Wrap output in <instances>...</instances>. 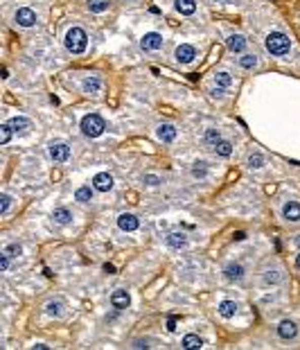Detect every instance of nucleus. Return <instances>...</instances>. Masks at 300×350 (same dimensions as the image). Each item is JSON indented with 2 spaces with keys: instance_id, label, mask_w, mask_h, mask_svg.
Returning a JSON list of instances; mask_svg holds the SVG:
<instances>
[{
  "instance_id": "f257e3e1",
  "label": "nucleus",
  "mask_w": 300,
  "mask_h": 350,
  "mask_svg": "<svg viewBox=\"0 0 300 350\" xmlns=\"http://www.w3.org/2000/svg\"><path fill=\"white\" fill-rule=\"evenodd\" d=\"M63 46H66V50L70 54H84V52H86V46H88L86 29L70 27L66 32V39H63Z\"/></svg>"
},
{
  "instance_id": "f03ea898",
  "label": "nucleus",
  "mask_w": 300,
  "mask_h": 350,
  "mask_svg": "<svg viewBox=\"0 0 300 350\" xmlns=\"http://www.w3.org/2000/svg\"><path fill=\"white\" fill-rule=\"evenodd\" d=\"M264 48H267L269 54H273V57H284V54H289V50H291V39L282 32H271L267 39H264Z\"/></svg>"
},
{
  "instance_id": "7ed1b4c3",
  "label": "nucleus",
  "mask_w": 300,
  "mask_h": 350,
  "mask_svg": "<svg viewBox=\"0 0 300 350\" xmlns=\"http://www.w3.org/2000/svg\"><path fill=\"white\" fill-rule=\"evenodd\" d=\"M104 129H106V122L97 113H88V116L82 118V133L86 138H99L104 133Z\"/></svg>"
},
{
  "instance_id": "20e7f679",
  "label": "nucleus",
  "mask_w": 300,
  "mask_h": 350,
  "mask_svg": "<svg viewBox=\"0 0 300 350\" xmlns=\"http://www.w3.org/2000/svg\"><path fill=\"white\" fill-rule=\"evenodd\" d=\"M223 278H226L228 283H242V280L246 278V267H244L242 262H228L226 267H223Z\"/></svg>"
},
{
  "instance_id": "39448f33",
  "label": "nucleus",
  "mask_w": 300,
  "mask_h": 350,
  "mask_svg": "<svg viewBox=\"0 0 300 350\" xmlns=\"http://www.w3.org/2000/svg\"><path fill=\"white\" fill-rule=\"evenodd\" d=\"M140 48L144 52H156V50L163 48V37L158 32H147L142 39H140Z\"/></svg>"
},
{
  "instance_id": "423d86ee",
  "label": "nucleus",
  "mask_w": 300,
  "mask_h": 350,
  "mask_svg": "<svg viewBox=\"0 0 300 350\" xmlns=\"http://www.w3.org/2000/svg\"><path fill=\"white\" fill-rule=\"evenodd\" d=\"M48 156L52 158L54 163H63V161H68L70 158V147L66 143H52L48 147Z\"/></svg>"
},
{
  "instance_id": "0eeeda50",
  "label": "nucleus",
  "mask_w": 300,
  "mask_h": 350,
  "mask_svg": "<svg viewBox=\"0 0 300 350\" xmlns=\"http://www.w3.org/2000/svg\"><path fill=\"white\" fill-rule=\"evenodd\" d=\"M174 57H176L178 63H192L197 59V48L190 46V43H181L176 48V52H174Z\"/></svg>"
},
{
  "instance_id": "6e6552de",
  "label": "nucleus",
  "mask_w": 300,
  "mask_h": 350,
  "mask_svg": "<svg viewBox=\"0 0 300 350\" xmlns=\"http://www.w3.org/2000/svg\"><path fill=\"white\" fill-rule=\"evenodd\" d=\"M118 226H120V231H124V233H133V231H138L140 219L131 213H122L118 217Z\"/></svg>"
},
{
  "instance_id": "1a4fd4ad",
  "label": "nucleus",
  "mask_w": 300,
  "mask_h": 350,
  "mask_svg": "<svg viewBox=\"0 0 300 350\" xmlns=\"http://www.w3.org/2000/svg\"><path fill=\"white\" fill-rule=\"evenodd\" d=\"M176 133H178L176 127L169 122H163L156 127V138L161 140V143H174V140H176Z\"/></svg>"
},
{
  "instance_id": "9d476101",
  "label": "nucleus",
  "mask_w": 300,
  "mask_h": 350,
  "mask_svg": "<svg viewBox=\"0 0 300 350\" xmlns=\"http://www.w3.org/2000/svg\"><path fill=\"white\" fill-rule=\"evenodd\" d=\"M14 21L21 25V27H34V25H36V14H34L29 7H23V9H18L16 12Z\"/></svg>"
},
{
  "instance_id": "9b49d317",
  "label": "nucleus",
  "mask_w": 300,
  "mask_h": 350,
  "mask_svg": "<svg viewBox=\"0 0 300 350\" xmlns=\"http://www.w3.org/2000/svg\"><path fill=\"white\" fill-rule=\"evenodd\" d=\"M298 334V326L293 321H289V319H284V321L278 323V337L284 339V341H289V339H296Z\"/></svg>"
},
{
  "instance_id": "f8f14e48",
  "label": "nucleus",
  "mask_w": 300,
  "mask_h": 350,
  "mask_svg": "<svg viewBox=\"0 0 300 350\" xmlns=\"http://www.w3.org/2000/svg\"><path fill=\"white\" fill-rule=\"evenodd\" d=\"M165 244H167L169 249H174V251H181V249L188 247V235L185 233H167V237H165Z\"/></svg>"
},
{
  "instance_id": "ddd939ff",
  "label": "nucleus",
  "mask_w": 300,
  "mask_h": 350,
  "mask_svg": "<svg viewBox=\"0 0 300 350\" xmlns=\"http://www.w3.org/2000/svg\"><path fill=\"white\" fill-rule=\"evenodd\" d=\"M93 188L97 190V192H108V190L113 188V177L108 172H99L93 177Z\"/></svg>"
},
{
  "instance_id": "4468645a",
  "label": "nucleus",
  "mask_w": 300,
  "mask_h": 350,
  "mask_svg": "<svg viewBox=\"0 0 300 350\" xmlns=\"http://www.w3.org/2000/svg\"><path fill=\"white\" fill-rule=\"evenodd\" d=\"M111 305L116 309H127L129 305H131V296H129L127 289H116V292L111 294Z\"/></svg>"
},
{
  "instance_id": "2eb2a0df",
  "label": "nucleus",
  "mask_w": 300,
  "mask_h": 350,
  "mask_svg": "<svg viewBox=\"0 0 300 350\" xmlns=\"http://www.w3.org/2000/svg\"><path fill=\"white\" fill-rule=\"evenodd\" d=\"M280 213H282V219H287V222H293V224L300 222V203L298 201H287Z\"/></svg>"
},
{
  "instance_id": "dca6fc26",
  "label": "nucleus",
  "mask_w": 300,
  "mask_h": 350,
  "mask_svg": "<svg viewBox=\"0 0 300 350\" xmlns=\"http://www.w3.org/2000/svg\"><path fill=\"white\" fill-rule=\"evenodd\" d=\"M82 88H84V93H88V95H99V93H102V88H104V84H102V79H99V77L91 75V77L84 79Z\"/></svg>"
},
{
  "instance_id": "f3484780",
  "label": "nucleus",
  "mask_w": 300,
  "mask_h": 350,
  "mask_svg": "<svg viewBox=\"0 0 300 350\" xmlns=\"http://www.w3.org/2000/svg\"><path fill=\"white\" fill-rule=\"evenodd\" d=\"M226 48L231 50V52H244V48H246V37H242V34H228Z\"/></svg>"
},
{
  "instance_id": "a211bd4d",
  "label": "nucleus",
  "mask_w": 300,
  "mask_h": 350,
  "mask_svg": "<svg viewBox=\"0 0 300 350\" xmlns=\"http://www.w3.org/2000/svg\"><path fill=\"white\" fill-rule=\"evenodd\" d=\"M174 7H176V12L183 14V16H192V14L197 12V3H194V0H174Z\"/></svg>"
},
{
  "instance_id": "6ab92c4d",
  "label": "nucleus",
  "mask_w": 300,
  "mask_h": 350,
  "mask_svg": "<svg viewBox=\"0 0 300 350\" xmlns=\"http://www.w3.org/2000/svg\"><path fill=\"white\" fill-rule=\"evenodd\" d=\"M52 219H54V224H59V226H66V224L72 222V213H70L68 208H54Z\"/></svg>"
},
{
  "instance_id": "aec40b11",
  "label": "nucleus",
  "mask_w": 300,
  "mask_h": 350,
  "mask_svg": "<svg viewBox=\"0 0 300 350\" xmlns=\"http://www.w3.org/2000/svg\"><path fill=\"white\" fill-rule=\"evenodd\" d=\"M63 312H66V303H63V301H50V303L46 305V314H48V317L61 319Z\"/></svg>"
},
{
  "instance_id": "412c9836",
  "label": "nucleus",
  "mask_w": 300,
  "mask_h": 350,
  "mask_svg": "<svg viewBox=\"0 0 300 350\" xmlns=\"http://www.w3.org/2000/svg\"><path fill=\"white\" fill-rule=\"evenodd\" d=\"M93 194H95V188H91V186H82V188H77V192H74V201H79V203H91V201H93Z\"/></svg>"
},
{
  "instance_id": "4be33fe9",
  "label": "nucleus",
  "mask_w": 300,
  "mask_h": 350,
  "mask_svg": "<svg viewBox=\"0 0 300 350\" xmlns=\"http://www.w3.org/2000/svg\"><path fill=\"white\" fill-rule=\"evenodd\" d=\"M219 314H221V317L223 319H233L235 317V314H237V303H235V301H221V303H219Z\"/></svg>"
},
{
  "instance_id": "5701e85b",
  "label": "nucleus",
  "mask_w": 300,
  "mask_h": 350,
  "mask_svg": "<svg viewBox=\"0 0 300 350\" xmlns=\"http://www.w3.org/2000/svg\"><path fill=\"white\" fill-rule=\"evenodd\" d=\"M9 127L18 133V131H27V129H32V122H29L25 116H14L12 120H9Z\"/></svg>"
},
{
  "instance_id": "b1692460",
  "label": "nucleus",
  "mask_w": 300,
  "mask_h": 350,
  "mask_svg": "<svg viewBox=\"0 0 300 350\" xmlns=\"http://www.w3.org/2000/svg\"><path fill=\"white\" fill-rule=\"evenodd\" d=\"M181 346L185 350H199V348H203V339L197 337V334H185L183 341H181Z\"/></svg>"
},
{
  "instance_id": "393cba45",
  "label": "nucleus",
  "mask_w": 300,
  "mask_h": 350,
  "mask_svg": "<svg viewBox=\"0 0 300 350\" xmlns=\"http://www.w3.org/2000/svg\"><path fill=\"white\" fill-rule=\"evenodd\" d=\"M214 154L221 158H228L233 154V143L231 140H219V143L214 145Z\"/></svg>"
},
{
  "instance_id": "a878e982",
  "label": "nucleus",
  "mask_w": 300,
  "mask_h": 350,
  "mask_svg": "<svg viewBox=\"0 0 300 350\" xmlns=\"http://www.w3.org/2000/svg\"><path fill=\"white\" fill-rule=\"evenodd\" d=\"M221 140V133H219V129H208L206 133H203V145L206 147H212L214 149V145Z\"/></svg>"
},
{
  "instance_id": "bb28decb",
  "label": "nucleus",
  "mask_w": 300,
  "mask_h": 350,
  "mask_svg": "<svg viewBox=\"0 0 300 350\" xmlns=\"http://www.w3.org/2000/svg\"><path fill=\"white\" fill-rule=\"evenodd\" d=\"M192 177L199 179V181H203V179H208V163L206 161H197L192 165Z\"/></svg>"
},
{
  "instance_id": "cd10ccee",
  "label": "nucleus",
  "mask_w": 300,
  "mask_h": 350,
  "mask_svg": "<svg viewBox=\"0 0 300 350\" xmlns=\"http://www.w3.org/2000/svg\"><path fill=\"white\" fill-rule=\"evenodd\" d=\"M214 84L221 88H228L233 84V77L231 73H226V70H219V73H214Z\"/></svg>"
},
{
  "instance_id": "c85d7f7f",
  "label": "nucleus",
  "mask_w": 300,
  "mask_h": 350,
  "mask_svg": "<svg viewBox=\"0 0 300 350\" xmlns=\"http://www.w3.org/2000/svg\"><path fill=\"white\" fill-rule=\"evenodd\" d=\"M239 66L244 70L257 68V54H242V57H239Z\"/></svg>"
},
{
  "instance_id": "c756f323",
  "label": "nucleus",
  "mask_w": 300,
  "mask_h": 350,
  "mask_svg": "<svg viewBox=\"0 0 300 350\" xmlns=\"http://www.w3.org/2000/svg\"><path fill=\"white\" fill-rule=\"evenodd\" d=\"M86 5L93 14H104L108 9V0H88Z\"/></svg>"
},
{
  "instance_id": "7c9ffc66",
  "label": "nucleus",
  "mask_w": 300,
  "mask_h": 350,
  "mask_svg": "<svg viewBox=\"0 0 300 350\" xmlns=\"http://www.w3.org/2000/svg\"><path fill=\"white\" fill-rule=\"evenodd\" d=\"M262 283L264 285H278V283H282V273H280V271H267L262 276Z\"/></svg>"
},
{
  "instance_id": "2f4dec72",
  "label": "nucleus",
  "mask_w": 300,
  "mask_h": 350,
  "mask_svg": "<svg viewBox=\"0 0 300 350\" xmlns=\"http://www.w3.org/2000/svg\"><path fill=\"white\" fill-rule=\"evenodd\" d=\"M246 163H248V167H251V169H259V167L264 165V156H262L259 152H253L251 156H248Z\"/></svg>"
},
{
  "instance_id": "473e14b6",
  "label": "nucleus",
  "mask_w": 300,
  "mask_h": 350,
  "mask_svg": "<svg viewBox=\"0 0 300 350\" xmlns=\"http://www.w3.org/2000/svg\"><path fill=\"white\" fill-rule=\"evenodd\" d=\"M3 253H7L9 258H18L23 253V247L18 242H12V244H7V247H5V251Z\"/></svg>"
},
{
  "instance_id": "72a5a7b5",
  "label": "nucleus",
  "mask_w": 300,
  "mask_h": 350,
  "mask_svg": "<svg viewBox=\"0 0 300 350\" xmlns=\"http://www.w3.org/2000/svg\"><path fill=\"white\" fill-rule=\"evenodd\" d=\"M12 133H14V129L9 127V122H5L3 127H0V143H3V145H7L9 140H12Z\"/></svg>"
},
{
  "instance_id": "f704fd0d",
  "label": "nucleus",
  "mask_w": 300,
  "mask_h": 350,
  "mask_svg": "<svg viewBox=\"0 0 300 350\" xmlns=\"http://www.w3.org/2000/svg\"><path fill=\"white\" fill-rule=\"evenodd\" d=\"M0 201H3V206H0V215H3V217H5V215L9 213V208H12V197H9V194L5 192L3 197H0Z\"/></svg>"
},
{
  "instance_id": "c9c22d12",
  "label": "nucleus",
  "mask_w": 300,
  "mask_h": 350,
  "mask_svg": "<svg viewBox=\"0 0 300 350\" xmlns=\"http://www.w3.org/2000/svg\"><path fill=\"white\" fill-rule=\"evenodd\" d=\"M142 181L147 183V186H158V183H161V179H158L156 174H144V177H142Z\"/></svg>"
},
{
  "instance_id": "e433bc0d",
  "label": "nucleus",
  "mask_w": 300,
  "mask_h": 350,
  "mask_svg": "<svg viewBox=\"0 0 300 350\" xmlns=\"http://www.w3.org/2000/svg\"><path fill=\"white\" fill-rule=\"evenodd\" d=\"M131 348H152V346H149V339H136L131 343Z\"/></svg>"
},
{
  "instance_id": "4c0bfd02",
  "label": "nucleus",
  "mask_w": 300,
  "mask_h": 350,
  "mask_svg": "<svg viewBox=\"0 0 300 350\" xmlns=\"http://www.w3.org/2000/svg\"><path fill=\"white\" fill-rule=\"evenodd\" d=\"M0 269H3V271H7V269H9V256H7V253L0 256Z\"/></svg>"
},
{
  "instance_id": "58836bf2",
  "label": "nucleus",
  "mask_w": 300,
  "mask_h": 350,
  "mask_svg": "<svg viewBox=\"0 0 300 350\" xmlns=\"http://www.w3.org/2000/svg\"><path fill=\"white\" fill-rule=\"evenodd\" d=\"M167 330H169V332H176V319H174V317H169V321H167Z\"/></svg>"
},
{
  "instance_id": "ea45409f",
  "label": "nucleus",
  "mask_w": 300,
  "mask_h": 350,
  "mask_svg": "<svg viewBox=\"0 0 300 350\" xmlns=\"http://www.w3.org/2000/svg\"><path fill=\"white\" fill-rule=\"evenodd\" d=\"M34 350H48L50 346H46V343H36V346H32Z\"/></svg>"
},
{
  "instance_id": "a19ab883",
  "label": "nucleus",
  "mask_w": 300,
  "mask_h": 350,
  "mask_svg": "<svg viewBox=\"0 0 300 350\" xmlns=\"http://www.w3.org/2000/svg\"><path fill=\"white\" fill-rule=\"evenodd\" d=\"M296 269H298V271H300V253H298V256H296Z\"/></svg>"
},
{
  "instance_id": "79ce46f5",
  "label": "nucleus",
  "mask_w": 300,
  "mask_h": 350,
  "mask_svg": "<svg viewBox=\"0 0 300 350\" xmlns=\"http://www.w3.org/2000/svg\"><path fill=\"white\" fill-rule=\"evenodd\" d=\"M296 244H298V249H300V237H298V239H296Z\"/></svg>"
},
{
  "instance_id": "37998d69",
  "label": "nucleus",
  "mask_w": 300,
  "mask_h": 350,
  "mask_svg": "<svg viewBox=\"0 0 300 350\" xmlns=\"http://www.w3.org/2000/svg\"><path fill=\"white\" fill-rule=\"evenodd\" d=\"M217 3H228V0H217Z\"/></svg>"
}]
</instances>
